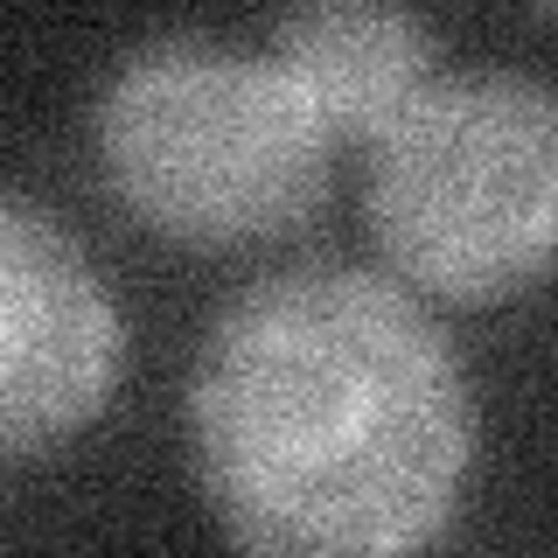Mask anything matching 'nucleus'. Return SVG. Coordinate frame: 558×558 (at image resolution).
<instances>
[{"label":"nucleus","mask_w":558,"mask_h":558,"mask_svg":"<svg viewBox=\"0 0 558 558\" xmlns=\"http://www.w3.org/2000/svg\"><path fill=\"white\" fill-rule=\"evenodd\" d=\"M217 531L279 558H398L461 517L475 377L412 287L371 266L266 272L209 314L182 398Z\"/></svg>","instance_id":"obj_1"},{"label":"nucleus","mask_w":558,"mask_h":558,"mask_svg":"<svg viewBox=\"0 0 558 558\" xmlns=\"http://www.w3.org/2000/svg\"><path fill=\"white\" fill-rule=\"evenodd\" d=\"M266 57L342 147L371 140L440 77V35L418 0H287Z\"/></svg>","instance_id":"obj_5"},{"label":"nucleus","mask_w":558,"mask_h":558,"mask_svg":"<svg viewBox=\"0 0 558 558\" xmlns=\"http://www.w3.org/2000/svg\"><path fill=\"white\" fill-rule=\"evenodd\" d=\"M537 8H551V0H537Z\"/></svg>","instance_id":"obj_6"},{"label":"nucleus","mask_w":558,"mask_h":558,"mask_svg":"<svg viewBox=\"0 0 558 558\" xmlns=\"http://www.w3.org/2000/svg\"><path fill=\"white\" fill-rule=\"evenodd\" d=\"M363 217L398 287L502 307L551 272L558 105L531 70H440L363 140Z\"/></svg>","instance_id":"obj_3"},{"label":"nucleus","mask_w":558,"mask_h":558,"mask_svg":"<svg viewBox=\"0 0 558 558\" xmlns=\"http://www.w3.org/2000/svg\"><path fill=\"white\" fill-rule=\"evenodd\" d=\"M126 307L57 209L0 189V468L70 447L126 384Z\"/></svg>","instance_id":"obj_4"},{"label":"nucleus","mask_w":558,"mask_h":558,"mask_svg":"<svg viewBox=\"0 0 558 558\" xmlns=\"http://www.w3.org/2000/svg\"><path fill=\"white\" fill-rule=\"evenodd\" d=\"M84 140L105 196L182 252L293 238L336 161L328 126L266 49L196 28L147 35L105 70Z\"/></svg>","instance_id":"obj_2"}]
</instances>
